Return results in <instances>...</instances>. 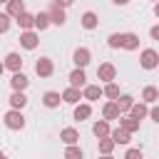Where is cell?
Masks as SVG:
<instances>
[{
  "label": "cell",
  "instance_id": "cell-12",
  "mask_svg": "<svg viewBox=\"0 0 159 159\" xmlns=\"http://www.w3.org/2000/svg\"><path fill=\"white\" fill-rule=\"evenodd\" d=\"M122 47H124V50H137V47H139V37L132 35V32L122 35Z\"/></svg>",
  "mask_w": 159,
  "mask_h": 159
},
{
  "label": "cell",
  "instance_id": "cell-6",
  "mask_svg": "<svg viewBox=\"0 0 159 159\" xmlns=\"http://www.w3.org/2000/svg\"><path fill=\"white\" fill-rule=\"evenodd\" d=\"M114 75H117V70H114V65H109V62L99 65V70H97V77H99V80H104V82L114 80Z\"/></svg>",
  "mask_w": 159,
  "mask_h": 159
},
{
  "label": "cell",
  "instance_id": "cell-24",
  "mask_svg": "<svg viewBox=\"0 0 159 159\" xmlns=\"http://www.w3.org/2000/svg\"><path fill=\"white\" fill-rule=\"evenodd\" d=\"M92 132H94V137H107L109 134V124L107 122H94V127H92Z\"/></svg>",
  "mask_w": 159,
  "mask_h": 159
},
{
  "label": "cell",
  "instance_id": "cell-7",
  "mask_svg": "<svg viewBox=\"0 0 159 159\" xmlns=\"http://www.w3.org/2000/svg\"><path fill=\"white\" fill-rule=\"evenodd\" d=\"M80 99H82L80 87H67V89L62 92V102H67V104H75V102H80Z\"/></svg>",
  "mask_w": 159,
  "mask_h": 159
},
{
  "label": "cell",
  "instance_id": "cell-38",
  "mask_svg": "<svg viewBox=\"0 0 159 159\" xmlns=\"http://www.w3.org/2000/svg\"><path fill=\"white\" fill-rule=\"evenodd\" d=\"M114 2H117V5H127L129 0H114Z\"/></svg>",
  "mask_w": 159,
  "mask_h": 159
},
{
  "label": "cell",
  "instance_id": "cell-17",
  "mask_svg": "<svg viewBox=\"0 0 159 159\" xmlns=\"http://www.w3.org/2000/svg\"><path fill=\"white\" fill-rule=\"evenodd\" d=\"M102 114H104V119H119V107H117V102H109V104H104Z\"/></svg>",
  "mask_w": 159,
  "mask_h": 159
},
{
  "label": "cell",
  "instance_id": "cell-19",
  "mask_svg": "<svg viewBox=\"0 0 159 159\" xmlns=\"http://www.w3.org/2000/svg\"><path fill=\"white\" fill-rule=\"evenodd\" d=\"M112 139H114V144H129V132L119 127V129L112 132Z\"/></svg>",
  "mask_w": 159,
  "mask_h": 159
},
{
  "label": "cell",
  "instance_id": "cell-29",
  "mask_svg": "<svg viewBox=\"0 0 159 159\" xmlns=\"http://www.w3.org/2000/svg\"><path fill=\"white\" fill-rule=\"evenodd\" d=\"M112 147H114V139H107V137L99 139V152H102V154H109Z\"/></svg>",
  "mask_w": 159,
  "mask_h": 159
},
{
  "label": "cell",
  "instance_id": "cell-33",
  "mask_svg": "<svg viewBox=\"0 0 159 159\" xmlns=\"http://www.w3.org/2000/svg\"><path fill=\"white\" fill-rule=\"evenodd\" d=\"M109 47H122V35H109Z\"/></svg>",
  "mask_w": 159,
  "mask_h": 159
},
{
  "label": "cell",
  "instance_id": "cell-26",
  "mask_svg": "<svg viewBox=\"0 0 159 159\" xmlns=\"http://www.w3.org/2000/svg\"><path fill=\"white\" fill-rule=\"evenodd\" d=\"M142 97H144V102H157V97H159V89H157V87H144Z\"/></svg>",
  "mask_w": 159,
  "mask_h": 159
},
{
  "label": "cell",
  "instance_id": "cell-42",
  "mask_svg": "<svg viewBox=\"0 0 159 159\" xmlns=\"http://www.w3.org/2000/svg\"><path fill=\"white\" fill-rule=\"evenodd\" d=\"M0 159H5V154H2V152H0Z\"/></svg>",
  "mask_w": 159,
  "mask_h": 159
},
{
  "label": "cell",
  "instance_id": "cell-37",
  "mask_svg": "<svg viewBox=\"0 0 159 159\" xmlns=\"http://www.w3.org/2000/svg\"><path fill=\"white\" fill-rule=\"evenodd\" d=\"M55 5H60V7H67V5H72V0H55Z\"/></svg>",
  "mask_w": 159,
  "mask_h": 159
},
{
  "label": "cell",
  "instance_id": "cell-23",
  "mask_svg": "<svg viewBox=\"0 0 159 159\" xmlns=\"http://www.w3.org/2000/svg\"><path fill=\"white\" fill-rule=\"evenodd\" d=\"M50 22H52V20H50V12H40V15H35V27H37V30H45Z\"/></svg>",
  "mask_w": 159,
  "mask_h": 159
},
{
  "label": "cell",
  "instance_id": "cell-31",
  "mask_svg": "<svg viewBox=\"0 0 159 159\" xmlns=\"http://www.w3.org/2000/svg\"><path fill=\"white\" fill-rule=\"evenodd\" d=\"M104 94H107V97H112V99H117V97H119V87H117L114 82H109V84L104 87Z\"/></svg>",
  "mask_w": 159,
  "mask_h": 159
},
{
  "label": "cell",
  "instance_id": "cell-41",
  "mask_svg": "<svg viewBox=\"0 0 159 159\" xmlns=\"http://www.w3.org/2000/svg\"><path fill=\"white\" fill-rule=\"evenodd\" d=\"M102 159H112V157H109V154H104V157H102Z\"/></svg>",
  "mask_w": 159,
  "mask_h": 159
},
{
  "label": "cell",
  "instance_id": "cell-20",
  "mask_svg": "<svg viewBox=\"0 0 159 159\" xmlns=\"http://www.w3.org/2000/svg\"><path fill=\"white\" fill-rule=\"evenodd\" d=\"M82 27L84 30H94L97 27V15L94 12H84L82 15Z\"/></svg>",
  "mask_w": 159,
  "mask_h": 159
},
{
  "label": "cell",
  "instance_id": "cell-16",
  "mask_svg": "<svg viewBox=\"0 0 159 159\" xmlns=\"http://www.w3.org/2000/svg\"><path fill=\"white\" fill-rule=\"evenodd\" d=\"M60 99H62V94H60V92H45V94H42L45 107H57V104H60Z\"/></svg>",
  "mask_w": 159,
  "mask_h": 159
},
{
  "label": "cell",
  "instance_id": "cell-40",
  "mask_svg": "<svg viewBox=\"0 0 159 159\" xmlns=\"http://www.w3.org/2000/svg\"><path fill=\"white\" fill-rule=\"evenodd\" d=\"M2 70H5V65H2V62H0V75H2Z\"/></svg>",
  "mask_w": 159,
  "mask_h": 159
},
{
  "label": "cell",
  "instance_id": "cell-13",
  "mask_svg": "<svg viewBox=\"0 0 159 159\" xmlns=\"http://www.w3.org/2000/svg\"><path fill=\"white\" fill-rule=\"evenodd\" d=\"M84 80H87V77H84V67H77V70L70 75V84H72V87H82Z\"/></svg>",
  "mask_w": 159,
  "mask_h": 159
},
{
  "label": "cell",
  "instance_id": "cell-9",
  "mask_svg": "<svg viewBox=\"0 0 159 159\" xmlns=\"http://www.w3.org/2000/svg\"><path fill=\"white\" fill-rule=\"evenodd\" d=\"M27 82H30V80H27L22 72H15V75H12V80H10V84H12V89H15V92H22V89L27 87Z\"/></svg>",
  "mask_w": 159,
  "mask_h": 159
},
{
  "label": "cell",
  "instance_id": "cell-32",
  "mask_svg": "<svg viewBox=\"0 0 159 159\" xmlns=\"http://www.w3.org/2000/svg\"><path fill=\"white\" fill-rule=\"evenodd\" d=\"M7 27H10V15L0 12V32H7Z\"/></svg>",
  "mask_w": 159,
  "mask_h": 159
},
{
  "label": "cell",
  "instance_id": "cell-18",
  "mask_svg": "<svg viewBox=\"0 0 159 159\" xmlns=\"http://www.w3.org/2000/svg\"><path fill=\"white\" fill-rule=\"evenodd\" d=\"M119 127H122V129H127V132L132 134V132H137V129H139V119H134V117H124V119H119Z\"/></svg>",
  "mask_w": 159,
  "mask_h": 159
},
{
  "label": "cell",
  "instance_id": "cell-4",
  "mask_svg": "<svg viewBox=\"0 0 159 159\" xmlns=\"http://www.w3.org/2000/svg\"><path fill=\"white\" fill-rule=\"evenodd\" d=\"M72 60H75V65H77V67H87V65H89V50H87V47L75 50Z\"/></svg>",
  "mask_w": 159,
  "mask_h": 159
},
{
  "label": "cell",
  "instance_id": "cell-3",
  "mask_svg": "<svg viewBox=\"0 0 159 159\" xmlns=\"http://www.w3.org/2000/svg\"><path fill=\"white\" fill-rule=\"evenodd\" d=\"M20 45H22L25 50H35V47H37V35L30 32V30H25V32L20 35Z\"/></svg>",
  "mask_w": 159,
  "mask_h": 159
},
{
  "label": "cell",
  "instance_id": "cell-35",
  "mask_svg": "<svg viewBox=\"0 0 159 159\" xmlns=\"http://www.w3.org/2000/svg\"><path fill=\"white\" fill-rule=\"evenodd\" d=\"M149 35H152V37H154V40H159V25H154V27H152V30H149Z\"/></svg>",
  "mask_w": 159,
  "mask_h": 159
},
{
  "label": "cell",
  "instance_id": "cell-2",
  "mask_svg": "<svg viewBox=\"0 0 159 159\" xmlns=\"http://www.w3.org/2000/svg\"><path fill=\"white\" fill-rule=\"evenodd\" d=\"M157 65H159V55L154 50H144L142 52V67L144 70H154Z\"/></svg>",
  "mask_w": 159,
  "mask_h": 159
},
{
  "label": "cell",
  "instance_id": "cell-11",
  "mask_svg": "<svg viewBox=\"0 0 159 159\" xmlns=\"http://www.w3.org/2000/svg\"><path fill=\"white\" fill-rule=\"evenodd\" d=\"M60 139H62V142H65V144L70 147V144H75V142L80 139V134H77V129L67 127V129H62V132H60Z\"/></svg>",
  "mask_w": 159,
  "mask_h": 159
},
{
  "label": "cell",
  "instance_id": "cell-15",
  "mask_svg": "<svg viewBox=\"0 0 159 159\" xmlns=\"http://www.w3.org/2000/svg\"><path fill=\"white\" fill-rule=\"evenodd\" d=\"M102 92H104V89H99L97 84H89V87H84V92H82V97L92 102V99H99V97H102Z\"/></svg>",
  "mask_w": 159,
  "mask_h": 159
},
{
  "label": "cell",
  "instance_id": "cell-30",
  "mask_svg": "<svg viewBox=\"0 0 159 159\" xmlns=\"http://www.w3.org/2000/svg\"><path fill=\"white\" fill-rule=\"evenodd\" d=\"M132 117H134V119L147 117V107H144V104H132Z\"/></svg>",
  "mask_w": 159,
  "mask_h": 159
},
{
  "label": "cell",
  "instance_id": "cell-1",
  "mask_svg": "<svg viewBox=\"0 0 159 159\" xmlns=\"http://www.w3.org/2000/svg\"><path fill=\"white\" fill-rule=\"evenodd\" d=\"M5 127H7V129H22V127H25L22 112H20V109H10V112L5 114Z\"/></svg>",
  "mask_w": 159,
  "mask_h": 159
},
{
  "label": "cell",
  "instance_id": "cell-5",
  "mask_svg": "<svg viewBox=\"0 0 159 159\" xmlns=\"http://www.w3.org/2000/svg\"><path fill=\"white\" fill-rule=\"evenodd\" d=\"M35 72H37L40 77H50V75H52V60H47V57L37 60V65H35Z\"/></svg>",
  "mask_w": 159,
  "mask_h": 159
},
{
  "label": "cell",
  "instance_id": "cell-43",
  "mask_svg": "<svg viewBox=\"0 0 159 159\" xmlns=\"http://www.w3.org/2000/svg\"><path fill=\"white\" fill-rule=\"evenodd\" d=\"M0 2H7V0H0Z\"/></svg>",
  "mask_w": 159,
  "mask_h": 159
},
{
  "label": "cell",
  "instance_id": "cell-8",
  "mask_svg": "<svg viewBox=\"0 0 159 159\" xmlns=\"http://www.w3.org/2000/svg\"><path fill=\"white\" fill-rule=\"evenodd\" d=\"M5 67L12 70V72H20V67H22V57H20L17 52H10V55L5 57Z\"/></svg>",
  "mask_w": 159,
  "mask_h": 159
},
{
  "label": "cell",
  "instance_id": "cell-10",
  "mask_svg": "<svg viewBox=\"0 0 159 159\" xmlns=\"http://www.w3.org/2000/svg\"><path fill=\"white\" fill-rule=\"evenodd\" d=\"M22 12H25L22 0H7V15H10V17H20Z\"/></svg>",
  "mask_w": 159,
  "mask_h": 159
},
{
  "label": "cell",
  "instance_id": "cell-27",
  "mask_svg": "<svg viewBox=\"0 0 159 159\" xmlns=\"http://www.w3.org/2000/svg\"><path fill=\"white\" fill-rule=\"evenodd\" d=\"M89 114H92V109H89V104H80V107L75 109V119H80V122H82V119H87Z\"/></svg>",
  "mask_w": 159,
  "mask_h": 159
},
{
  "label": "cell",
  "instance_id": "cell-34",
  "mask_svg": "<svg viewBox=\"0 0 159 159\" xmlns=\"http://www.w3.org/2000/svg\"><path fill=\"white\" fill-rule=\"evenodd\" d=\"M124 159H144V157H142V152H139V149H129V152L124 154Z\"/></svg>",
  "mask_w": 159,
  "mask_h": 159
},
{
  "label": "cell",
  "instance_id": "cell-28",
  "mask_svg": "<svg viewBox=\"0 0 159 159\" xmlns=\"http://www.w3.org/2000/svg\"><path fill=\"white\" fill-rule=\"evenodd\" d=\"M65 159H82V149L75 147V144H70V147L65 149Z\"/></svg>",
  "mask_w": 159,
  "mask_h": 159
},
{
  "label": "cell",
  "instance_id": "cell-25",
  "mask_svg": "<svg viewBox=\"0 0 159 159\" xmlns=\"http://www.w3.org/2000/svg\"><path fill=\"white\" fill-rule=\"evenodd\" d=\"M132 97L129 94H122V97H117V107H119V112H127V109H132Z\"/></svg>",
  "mask_w": 159,
  "mask_h": 159
},
{
  "label": "cell",
  "instance_id": "cell-14",
  "mask_svg": "<svg viewBox=\"0 0 159 159\" xmlns=\"http://www.w3.org/2000/svg\"><path fill=\"white\" fill-rule=\"evenodd\" d=\"M50 20H52L55 25H65V10H62L60 5H52V10H50Z\"/></svg>",
  "mask_w": 159,
  "mask_h": 159
},
{
  "label": "cell",
  "instance_id": "cell-22",
  "mask_svg": "<svg viewBox=\"0 0 159 159\" xmlns=\"http://www.w3.org/2000/svg\"><path fill=\"white\" fill-rule=\"evenodd\" d=\"M17 22H20V27H22V30H30V27L35 25V15H30V12H22V15L17 17Z\"/></svg>",
  "mask_w": 159,
  "mask_h": 159
},
{
  "label": "cell",
  "instance_id": "cell-21",
  "mask_svg": "<svg viewBox=\"0 0 159 159\" xmlns=\"http://www.w3.org/2000/svg\"><path fill=\"white\" fill-rule=\"evenodd\" d=\"M10 104H12V109H22V107L27 104V97H25L22 92H15V94L10 97Z\"/></svg>",
  "mask_w": 159,
  "mask_h": 159
},
{
  "label": "cell",
  "instance_id": "cell-36",
  "mask_svg": "<svg viewBox=\"0 0 159 159\" xmlns=\"http://www.w3.org/2000/svg\"><path fill=\"white\" fill-rule=\"evenodd\" d=\"M149 114H152V119H154V122H157V124H159V107H154V109H152V112H149Z\"/></svg>",
  "mask_w": 159,
  "mask_h": 159
},
{
  "label": "cell",
  "instance_id": "cell-39",
  "mask_svg": "<svg viewBox=\"0 0 159 159\" xmlns=\"http://www.w3.org/2000/svg\"><path fill=\"white\" fill-rule=\"evenodd\" d=\"M154 15H157V17H159V2H157V7H154Z\"/></svg>",
  "mask_w": 159,
  "mask_h": 159
}]
</instances>
